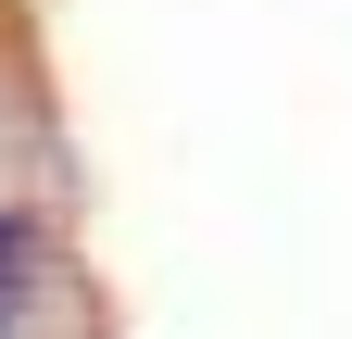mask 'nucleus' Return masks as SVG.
I'll return each instance as SVG.
<instances>
[{"label":"nucleus","mask_w":352,"mask_h":339,"mask_svg":"<svg viewBox=\"0 0 352 339\" xmlns=\"http://www.w3.org/2000/svg\"><path fill=\"white\" fill-rule=\"evenodd\" d=\"M25 264H38V239L0 226V327H13V302H25Z\"/></svg>","instance_id":"nucleus-1"}]
</instances>
